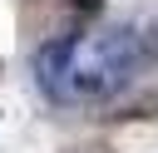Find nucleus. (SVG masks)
I'll list each match as a JSON object with an SVG mask.
<instances>
[{"mask_svg":"<svg viewBox=\"0 0 158 153\" xmlns=\"http://www.w3.org/2000/svg\"><path fill=\"white\" fill-rule=\"evenodd\" d=\"M69 59H74V39H54V44H44L40 59H35L40 84H44L54 99H69Z\"/></svg>","mask_w":158,"mask_h":153,"instance_id":"obj_2","label":"nucleus"},{"mask_svg":"<svg viewBox=\"0 0 158 153\" xmlns=\"http://www.w3.org/2000/svg\"><path fill=\"white\" fill-rule=\"evenodd\" d=\"M133 69H138V39L128 30L94 35L84 44H74V59H69V99H104Z\"/></svg>","mask_w":158,"mask_h":153,"instance_id":"obj_1","label":"nucleus"}]
</instances>
